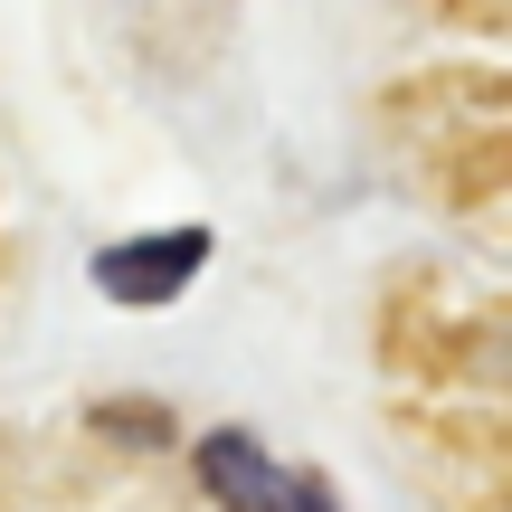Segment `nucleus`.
Here are the masks:
<instances>
[{
  "instance_id": "1",
  "label": "nucleus",
  "mask_w": 512,
  "mask_h": 512,
  "mask_svg": "<svg viewBox=\"0 0 512 512\" xmlns=\"http://www.w3.org/2000/svg\"><path fill=\"white\" fill-rule=\"evenodd\" d=\"M200 484H209L228 512H342L323 475H304V465H275L266 446L247 437V427L200 437Z\"/></svg>"
},
{
  "instance_id": "2",
  "label": "nucleus",
  "mask_w": 512,
  "mask_h": 512,
  "mask_svg": "<svg viewBox=\"0 0 512 512\" xmlns=\"http://www.w3.org/2000/svg\"><path fill=\"white\" fill-rule=\"evenodd\" d=\"M200 266H209V228H162V238L105 247L95 256V285H105L114 304H171Z\"/></svg>"
}]
</instances>
